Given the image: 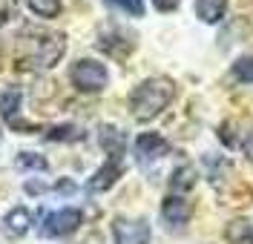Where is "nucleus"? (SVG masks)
I'll use <instances>...</instances> for the list:
<instances>
[{
	"label": "nucleus",
	"instance_id": "obj_4",
	"mask_svg": "<svg viewBox=\"0 0 253 244\" xmlns=\"http://www.w3.org/2000/svg\"><path fill=\"white\" fill-rule=\"evenodd\" d=\"M81 221H84V212L78 207H63V210H55V212L43 215L41 233L49 236V239H63V236H72L81 227Z\"/></svg>",
	"mask_w": 253,
	"mask_h": 244
},
{
	"label": "nucleus",
	"instance_id": "obj_6",
	"mask_svg": "<svg viewBox=\"0 0 253 244\" xmlns=\"http://www.w3.org/2000/svg\"><path fill=\"white\" fill-rule=\"evenodd\" d=\"M150 224L147 218H115L112 221V239L115 244H150Z\"/></svg>",
	"mask_w": 253,
	"mask_h": 244
},
{
	"label": "nucleus",
	"instance_id": "obj_18",
	"mask_svg": "<svg viewBox=\"0 0 253 244\" xmlns=\"http://www.w3.org/2000/svg\"><path fill=\"white\" fill-rule=\"evenodd\" d=\"M104 3L129 17H144V0H104Z\"/></svg>",
	"mask_w": 253,
	"mask_h": 244
},
{
	"label": "nucleus",
	"instance_id": "obj_21",
	"mask_svg": "<svg viewBox=\"0 0 253 244\" xmlns=\"http://www.w3.org/2000/svg\"><path fill=\"white\" fill-rule=\"evenodd\" d=\"M242 149H245V155H248V158L253 161V130L248 132V138H245V144H242Z\"/></svg>",
	"mask_w": 253,
	"mask_h": 244
},
{
	"label": "nucleus",
	"instance_id": "obj_3",
	"mask_svg": "<svg viewBox=\"0 0 253 244\" xmlns=\"http://www.w3.org/2000/svg\"><path fill=\"white\" fill-rule=\"evenodd\" d=\"M63 52H66V37L58 32H43L32 40L29 61L35 66H41V69H52L63 58Z\"/></svg>",
	"mask_w": 253,
	"mask_h": 244
},
{
	"label": "nucleus",
	"instance_id": "obj_10",
	"mask_svg": "<svg viewBox=\"0 0 253 244\" xmlns=\"http://www.w3.org/2000/svg\"><path fill=\"white\" fill-rule=\"evenodd\" d=\"M3 227H6V233L9 236H26L32 227V212L29 207H12V210L3 215Z\"/></svg>",
	"mask_w": 253,
	"mask_h": 244
},
{
	"label": "nucleus",
	"instance_id": "obj_5",
	"mask_svg": "<svg viewBox=\"0 0 253 244\" xmlns=\"http://www.w3.org/2000/svg\"><path fill=\"white\" fill-rule=\"evenodd\" d=\"M132 152H135V161L141 164V167H150V164L161 161L170 152V144L158 132H141L135 138V144H132Z\"/></svg>",
	"mask_w": 253,
	"mask_h": 244
},
{
	"label": "nucleus",
	"instance_id": "obj_20",
	"mask_svg": "<svg viewBox=\"0 0 253 244\" xmlns=\"http://www.w3.org/2000/svg\"><path fill=\"white\" fill-rule=\"evenodd\" d=\"M153 6H156L158 12H175L178 9V0H153Z\"/></svg>",
	"mask_w": 253,
	"mask_h": 244
},
{
	"label": "nucleus",
	"instance_id": "obj_7",
	"mask_svg": "<svg viewBox=\"0 0 253 244\" xmlns=\"http://www.w3.org/2000/svg\"><path fill=\"white\" fill-rule=\"evenodd\" d=\"M121 173H124L121 158H107V161L92 173V178L86 181V190H89V193H107L110 187H115V181L121 178Z\"/></svg>",
	"mask_w": 253,
	"mask_h": 244
},
{
	"label": "nucleus",
	"instance_id": "obj_17",
	"mask_svg": "<svg viewBox=\"0 0 253 244\" xmlns=\"http://www.w3.org/2000/svg\"><path fill=\"white\" fill-rule=\"evenodd\" d=\"M29 9L38 17H58L61 15V0H26Z\"/></svg>",
	"mask_w": 253,
	"mask_h": 244
},
{
	"label": "nucleus",
	"instance_id": "obj_16",
	"mask_svg": "<svg viewBox=\"0 0 253 244\" xmlns=\"http://www.w3.org/2000/svg\"><path fill=\"white\" fill-rule=\"evenodd\" d=\"M193 181H196V170L193 167H178L173 173V178H170V190H175V193H181V190H190L193 187Z\"/></svg>",
	"mask_w": 253,
	"mask_h": 244
},
{
	"label": "nucleus",
	"instance_id": "obj_8",
	"mask_svg": "<svg viewBox=\"0 0 253 244\" xmlns=\"http://www.w3.org/2000/svg\"><path fill=\"white\" fill-rule=\"evenodd\" d=\"M190 215H193V207H190L187 198H181V195H167L164 198V204H161L164 224H170L173 230H181L190 221Z\"/></svg>",
	"mask_w": 253,
	"mask_h": 244
},
{
	"label": "nucleus",
	"instance_id": "obj_9",
	"mask_svg": "<svg viewBox=\"0 0 253 244\" xmlns=\"http://www.w3.org/2000/svg\"><path fill=\"white\" fill-rule=\"evenodd\" d=\"M98 144H101V149L110 155V158H121L126 149V135L118 127H110V124H104L101 127V132H98Z\"/></svg>",
	"mask_w": 253,
	"mask_h": 244
},
{
	"label": "nucleus",
	"instance_id": "obj_1",
	"mask_svg": "<svg viewBox=\"0 0 253 244\" xmlns=\"http://www.w3.org/2000/svg\"><path fill=\"white\" fill-rule=\"evenodd\" d=\"M173 98H175V83L164 75H158V78H147V81L138 83L129 92L126 104H129V115L135 121L147 124V121H153L164 112L173 104Z\"/></svg>",
	"mask_w": 253,
	"mask_h": 244
},
{
	"label": "nucleus",
	"instance_id": "obj_19",
	"mask_svg": "<svg viewBox=\"0 0 253 244\" xmlns=\"http://www.w3.org/2000/svg\"><path fill=\"white\" fill-rule=\"evenodd\" d=\"M15 164L20 167V170H38V173L49 167V161L43 158V155H38V152H17V161Z\"/></svg>",
	"mask_w": 253,
	"mask_h": 244
},
{
	"label": "nucleus",
	"instance_id": "obj_11",
	"mask_svg": "<svg viewBox=\"0 0 253 244\" xmlns=\"http://www.w3.org/2000/svg\"><path fill=\"white\" fill-rule=\"evenodd\" d=\"M227 15V0H196V17L202 23H219Z\"/></svg>",
	"mask_w": 253,
	"mask_h": 244
},
{
	"label": "nucleus",
	"instance_id": "obj_13",
	"mask_svg": "<svg viewBox=\"0 0 253 244\" xmlns=\"http://www.w3.org/2000/svg\"><path fill=\"white\" fill-rule=\"evenodd\" d=\"M20 101H23V95L17 89H3L0 92V115L15 121V112H20Z\"/></svg>",
	"mask_w": 253,
	"mask_h": 244
},
{
	"label": "nucleus",
	"instance_id": "obj_14",
	"mask_svg": "<svg viewBox=\"0 0 253 244\" xmlns=\"http://www.w3.org/2000/svg\"><path fill=\"white\" fill-rule=\"evenodd\" d=\"M230 75H233V81H239V83H253V55H245V58L233 61Z\"/></svg>",
	"mask_w": 253,
	"mask_h": 244
},
{
	"label": "nucleus",
	"instance_id": "obj_15",
	"mask_svg": "<svg viewBox=\"0 0 253 244\" xmlns=\"http://www.w3.org/2000/svg\"><path fill=\"white\" fill-rule=\"evenodd\" d=\"M49 141H81L84 138V132H81V127H75V124H58V127H52V130L46 132Z\"/></svg>",
	"mask_w": 253,
	"mask_h": 244
},
{
	"label": "nucleus",
	"instance_id": "obj_23",
	"mask_svg": "<svg viewBox=\"0 0 253 244\" xmlns=\"http://www.w3.org/2000/svg\"><path fill=\"white\" fill-rule=\"evenodd\" d=\"M72 190H75L72 181H61V184H58V193H72Z\"/></svg>",
	"mask_w": 253,
	"mask_h": 244
},
{
	"label": "nucleus",
	"instance_id": "obj_2",
	"mask_svg": "<svg viewBox=\"0 0 253 244\" xmlns=\"http://www.w3.org/2000/svg\"><path fill=\"white\" fill-rule=\"evenodd\" d=\"M69 81L78 92H86V95H95L101 92L107 83H110V72L101 61H92V58H81L72 64L69 69Z\"/></svg>",
	"mask_w": 253,
	"mask_h": 244
},
{
	"label": "nucleus",
	"instance_id": "obj_22",
	"mask_svg": "<svg viewBox=\"0 0 253 244\" xmlns=\"http://www.w3.org/2000/svg\"><path fill=\"white\" fill-rule=\"evenodd\" d=\"M26 190H29V193H43L46 187H43V184H35V181H26Z\"/></svg>",
	"mask_w": 253,
	"mask_h": 244
},
{
	"label": "nucleus",
	"instance_id": "obj_24",
	"mask_svg": "<svg viewBox=\"0 0 253 244\" xmlns=\"http://www.w3.org/2000/svg\"><path fill=\"white\" fill-rule=\"evenodd\" d=\"M0 141H3V132H0Z\"/></svg>",
	"mask_w": 253,
	"mask_h": 244
},
{
	"label": "nucleus",
	"instance_id": "obj_12",
	"mask_svg": "<svg viewBox=\"0 0 253 244\" xmlns=\"http://www.w3.org/2000/svg\"><path fill=\"white\" fill-rule=\"evenodd\" d=\"M224 236H227V242H233V244H253V224L245 221V218L230 221L227 230H224Z\"/></svg>",
	"mask_w": 253,
	"mask_h": 244
}]
</instances>
